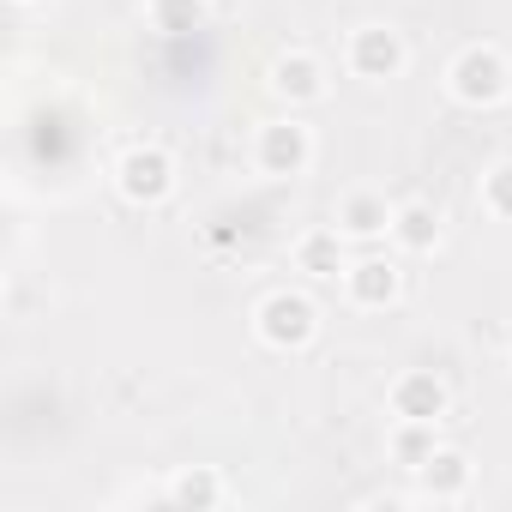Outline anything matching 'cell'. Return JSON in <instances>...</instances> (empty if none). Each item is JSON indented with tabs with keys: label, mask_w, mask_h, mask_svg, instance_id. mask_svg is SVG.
<instances>
[{
	"label": "cell",
	"mask_w": 512,
	"mask_h": 512,
	"mask_svg": "<svg viewBox=\"0 0 512 512\" xmlns=\"http://www.w3.org/2000/svg\"><path fill=\"white\" fill-rule=\"evenodd\" d=\"M205 0H145V19H151V31H163V37H187V31H199L205 25Z\"/></svg>",
	"instance_id": "15"
},
{
	"label": "cell",
	"mask_w": 512,
	"mask_h": 512,
	"mask_svg": "<svg viewBox=\"0 0 512 512\" xmlns=\"http://www.w3.org/2000/svg\"><path fill=\"white\" fill-rule=\"evenodd\" d=\"M482 211L500 217V223H512V163H494L482 175Z\"/></svg>",
	"instance_id": "16"
},
{
	"label": "cell",
	"mask_w": 512,
	"mask_h": 512,
	"mask_svg": "<svg viewBox=\"0 0 512 512\" xmlns=\"http://www.w3.org/2000/svg\"><path fill=\"white\" fill-rule=\"evenodd\" d=\"M253 332H260L266 350L296 356V350H308V344L320 338V308H314L302 290H272V296L260 302V314H253Z\"/></svg>",
	"instance_id": "2"
},
{
	"label": "cell",
	"mask_w": 512,
	"mask_h": 512,
	"mask_svg": "<svg viewBox=\"0 0 512 512\" xmlns=\"http://www.w3.org/2000/svg\"><path fill=\"white\" fill-rule=\"evenodd\" d=\"M440 446V422H392V440L386 452L398 458V470H422Z\"/></svg>",
	"instance_id": "14"
},
{
	"label": "cell",
	"mask_w": 512,
	"mask_h": 512,
	"mask_svg": "<svg viewBox=\"0 0 512 512\" xmlns=\"http://www.w3.org/2000/svg\"><path fill=\"white\" fill-rule=\"evenodd\" d=\"M470 458L458 452V446H434V458L416 470V482H422V500H464L470 494Z\"/></svg>",
	"instance_id": "11"
},
{
	"label": "cell",
	"mask_w": 512,
	"mask_h": 512,
	"mask_svg": "<svg viewBox=\"0 0 512 512\" xmlns=\"http://www.w3.org/2000/svg\"><path fill=\"white\" fill-rule=\"evenodd\" d=\"M386 404H392V422H446L452 392H446V380H440V374L410 368V374H398V380H392Z\"/></svg>",
	"instance_id": "6"
},
{
	"label": "cell",
	"mask_w": 512,
	"mask_h": 512,
	"mask_svg": "<svg viewBox=\"0 0 512 512\" xmlns=\"http://www.w3.org/2000/svg\"><path fill=\"white\" fill-rule=\"evenodd\" d=\"M115 187H121V199L127 205H163L169 193H175V157L163 151V145H133L121 163H115Z\"/></svg>",
	"instance_id": "4"
},
{
	"label": "cell",
	"mask_w": 512,
	"mask_h": 512,
	"mask_svg": "<svg viewBox=\"0 0 512 512\" xmlns=\"http://www.w3.org/2000/svg\"><path fill=\"white\" fill-rule=\"evenodd\" d=\"M350 73L356 79H368V85H386V79H398L404 67H410V43H404V31H392V25H362V31H350Z\"/></svg>",
	"instance_id": "5"
},
{
	"label": "cell",
	"mask_w": 512,
	"mask_h": 512,
	"mask_svg": "<svg viewBox=\"0 0 512 512\" xmlns=\"http://www.w3.org/2000/svg\"><path fill=\"white\" fill-rule=\"evenodd\" d=\"M344 290H350L356 308H392L398 290H404V272H398V260H386V253H362V260H350V272H344Z\"/></svg>",
	"instance_id": "7"
},
{
	"label": "cell",
	"mask_w": 512,
	"mask_h": 512,
	"mask_svg": "<svg viewBox=\"0 0 512 512\" xmlns=\"http://www.w3.org/2000/svg\"><path fill=\"white\" fill-rule=\"evenodd\" d=\"M392 241H398L404 253H434V247H440V211L422 205V199L398 205V211H392Z\"/></svg>",
	"instance_id": "13"
},
{
	"label": "cell",
	"mask_w": 512,
	"mask_h": 512,
	"mask_svg": "<svg viewBox=\"0 0 512 512\" xmlns=\"http://www.w3.org/2000/svg\"><path fill=\"white\" fill-rule=\"evenodd\" d=\"M223 476L211 470V464H193V470H181V476H169V488H163V500L169 506H187V512H211V506H223Z\"/></svg>",
	"instance_id": "12"
},
{
	"label": "cell",
	"mask_w": 512,
	"mask_h": 512,
	"mask_svg": "<svg viewBox=\"0 0 512 512\" xmlns=\"http://www.w3.org/2000/svg\"><path fill=\"white\" fill-rule=\"evenodd\" d=\"M253 163H260V175L272 181H296L314 169V127L296 121V115H278L260 127V139H253Z\"/></svg>",
	"instance_id": "3"
},
{
	"label": "cell",
	"mask_w": 512,
	"mask_h": 512,
	"mask_svg": "<svg viewBox=\"0 0 512 512\" xmlns=\"http://www.w3.org/2000/svg\"><path fill=\"white\" fill-rule=\"evenodd\" d=\"M296 272L308 278H344L350 272V235L332 223V229H308L296 241Z\"/></svg>",
	"instance_id": "9"
},
{
	"label": "cell",
	"mask_w": 512,
	"mask_h": 512,
	"mask_svg": "<svg viewBox=\"0 0 512 512\" xmlns=\"http://www.w3.org/2000/svg\"><path fill=\"white\" fill-rule=\"evenodd\" d=\"M446 91H452L464 109H494V103L512 91V61H506L494 43H470V49H458V61L446 67Z\"/></svg>",
	"instance_id": "1"
},
{
	"label": "cell",
	"mask_w": 512,
	"mask_h": 512,
	"mask_svg": "<svg viewBox=\"0 0 512 512\" xmlns=\"http://www.w3.org/2000/svg\"><path fill=\"white\" fill-rule=\"evenodd\" d=\"M272 91H278L290 109L320 103V97H326V67H320L308 49H290V55H278V61H272Z\"/></svg>",
	"instance_id": "8"
},
{
	"label": "cell",
	"mask_w": 512,
	"mask_h": 512,
	"mask_svg": "<svg viewBox=\"0 0 512 512\" xmlns=\"http://www.w3.org/2000/svg\"><path fill=\"white\" fill-rule=\"evenodd\" d=\"M392 211H398V205H386V193L356 187V193L338 199V229H344L350 241H374V235H392Z\"/></svg>",
	"instance_id": "10"
}]
</instances>
